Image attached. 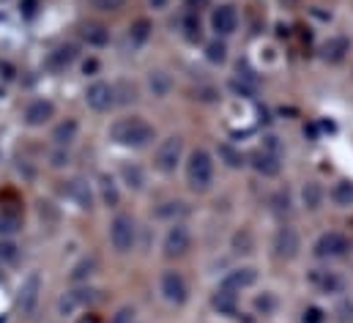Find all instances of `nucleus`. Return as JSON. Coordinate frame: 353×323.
Returning <instances> with one entry per match:
<instances>
[{"label":"nucleus","mask_w":353,"mask_h":323,"mask_svg":"<svg viewBox=\"0 0 353 323\" xmlns=\"http://www.w3.org/2000/svg\"><path fill=\"white\" fill-rule=\"evenodd\" d=\"M110 140L121 148H132V151H140V148H148L154 140H157V129L143 118V115H123L118 121H112L110 126Z\"/></svg>","instance_id":"obj_1"},{"label":"nucleus","mask_w":353,"mask_h":323,"mask_svg":"<svg viewBox=\"0 0 353 323\" xmlns=\"http://www.w3.org/2000/svg\"><path fill=\"white\" fill-rule=\"evenodd\" d=\"M183 173H186V184L192 192H208L214 184V173H216V162L211 157V151H205V148L189 151Z\"/></svg>","instance_id":"obj_2"},{"label":"nucleus","mask_w":353,"mask_h":323,"mask_svg":"<svg viewBox=\"0 0 353 323\" xmlns=\"http://www.w3.org/2000/svg\"><path fill=\"white\" fill-rule=\"evenodd\" d=\"M110 244L118 255H126L137 244V222L129 214H115L110 222Z\"/></svg>","instance_id":"obj_3"},{"label":"nucleus","mask_w":353,"mask_h":323,"mask_svg":"<svg viewBox=\"0 0 353 323\" xmlns=\"http://www.w3.org/2000/svg\"><path fill=\"white\" fill-rule=\"evenodd\" d=\"M181 162H183V137H181V135L165 137V140L157 146V151H154V167H157L162 175H173Z\"/></svg>","instance_id":"obj_4"},{"label":"nucleus","mask_w":353,"mask_h":323,"mask_svg":"<svg viewBox=\"0 0 353 323\" xmlns=\"http://www.w3.org/2000/svg\"><path fill=\"white\" fill-rule=\"evenodd\" d=\"M348 252H351V239L340 231H326L312 244V255L318 260H337V257H345Z\"/></svg>","instance_id":"obj_5"},{"label":"nucleus","mask_w":353,"mask_h":323,"mask_svg":"<svg viewBox=\"0 0 353 323\" xmlns=\"http://www.w3.org/2000/svg\"><path fill=\"white\" fill-rule=\"evenodd\" d=\"M159 293H162V299H165L168 304L183 307V304L189 302V282H186V277H183L181 271L165 268L162 277H159Z\"/></svg>","instance_id":"obj_6"},{"label":"nucleus","mask_w":353,"mask_h":323,"mask_svg":"<svg viewBox=\"0 0 353 323\" xmlns=\"http://www.w3.org/2000/svg\"><path fill=\"white\" fill-rule=\"evenodd\" d=\"M96 299H99V291L90 288V285H85V288H72V291L61 293V299H58V315H63V318L77 315V313L88 310Z\"/></svg>","instance_id":"obj_7"},{"label":"nucleus","mask_w":353,"mask_h":323,"mask_svg":"<svg viewBox=\"0 0 353 323\" xmlns=\"http://www.w3.org/2000/svg\"><path fill=\"white\" fill-rule=\"evenodd\" d=\"M192 249V231L183 222H173L162 239V255L168 260H178Z\"/></svg>","instance_id":"obj_8"},{"label":"nucleus","mask_w":353,"mask_h":323,"mask_svg":"<svg viewBox=\"0 0 353 323\" xmlns=\"http://www.w3.org/2000/svg\"><path fill=\"white\" fill-rule=\"evenodd\" d=\"M208 25H211L216 39H228V36H233L239 30V11L230 3H219V6L211 8Z\"/></svg>","instance_id":"obj_9"},{"label":"nucleus","mask_w":353,"mask_h":323,"mask_svg":"<svg viewBox=\"0 0 353 323\" xmlns=\"http://www.w3.org/2000/svg\"><path fill=\"white\" fill-rule=\"evenodd\" d=\"M85 104H88L93 112H107L118 104V96H115V85L107 80H96L88 85L85 90Z\"/></svg>","instance_id":"obj_10"},{"label":"nucleus","mask_w":353,"mask_h":323,"mask_svg":"<svg viewBox=\"0 0 353 323\" xmlns=\"http://www.w3.org/2000/svg\"><path fill=\"white\" fill-rule=\"evenodd\" d=\"M307 282H310L318 293H323V296H337V293L345 291V280H343L337 271H332V268H312V271L307 274Z\"/></svg>","instance_id":"obj_11"},{"label":"nucleus","mask_w":353,"mask_h":323,"mask_svg":"<svg viewBox=\"0 0 353 323\" xmlns=\"http://www.w3.org/2000/svg\"><path fill=\"white\" fill-rule=\"evenodd\" d=\"M271 249H274V257H279V260H293V257L299 255V249H301L299 231H296V228H290V225L279 228V231L274 233Z\"/></svg>","instance_id":"obj_12"},{"label":"nucleus","mask_w":353,"mask_h":323,"mask_svg":"<svg viewBox=\"0 0 353 323\" xmlns=\"http://www.w3.org/2000/svg\"><path fill=\"white\" fill-rule=\"evenodd\" d=\"M39 293H41V277H39V271H30V274L25 277L19 293H17V307H19L22 315H30V313L36 310Z\"/></svg>","instance_id":"obj_13"},{"label":"nucleus","mask_w":353,"mask_h":323,"mask_svg":"<svg viewBox=\"0 0 353 323\" xmlns=\"http://www.w3.org/2000/svg\"><path fill=\"white\" fill-rule=\"evenodd\" d=\"M52 118H55V104L50 99H33V101H28V107L22 112V121L30 129H39V126L50 124Z\"/></svg>","instance_id":"obj_14"},{"label":"nucleus","mask_w":353,"mask_h":323,"mask_svg":"<svg viewBox=\"0 0 353 323\" xmlns=\"http://www.w3.org/2000/svg\"><path fill=\"white\" fill-rule=\"evenodd\" d=\"M348 52H351V39L343 36V33H334V36H329V39L321 44V61H326V63H332V66L343 63V61L348 58Z\"/></svg>","instance_id":"obj_15"},{"label":"nucleus","mask_w":353,"mask_h":323,"mask_svg":"<svg viewBox=\"0 0 353 323\" xmlns=\"http://www.w3.org/2000/svg\"><path fill=\"white\" fill-rule=\"evenodd\" d=\"M77 58H80V47L72 44V41H66V44H58L52 52H47L44 66H47L50 72H66Z\"/></svg>","instance_id":"obj_16"},{"label":"nucleus","mask_w":353,"mask_h":323,"mask_svg":"<svg viewBox=\"0 0 353 323\" xmlns=\"http://www.w3.org/2000/svg\"><path fill=\"white\" fill-rule=\"evenodd\" d=\"M258 282V268H252V266H236V268H230L225 277H222V282H219V288H228V291H247V288H252Z\"/></svg>","instance_id":"obj_17"},{"label":"nucleus","mask_w":353,"mask_h":323,"mask_svg":"<svg viewBox=\"0 0 353 323\" xmlns=\"http://www.w3.org/2000/svg\"><path fill=\"white\" fill-rule=\"evenodd\" d=\"M247 164H250L258 175L274 178V175H279V170H282V157H274V154H268L263 148H258V151H252V154L247 157Z\"/></svg>","instance_id":"obj_18"},{"label":"nucleus","mask_w":353,"mask_h":323,"mask_svg":"<svg viewBox=\"0 0 353 323\" xmlns=\"http://www.w3.org/2000/svg\"><path fill=\"white\" fill-rule=\"evenodd\" d=\"M211 310L222 318H236L239 313V293L236 291H228V288H216L214 296H211Z\"/></svg>","instance_id":"obj_19"},{"label":"nucleus","mask_w":353,"mask_h":323,"mask_svg":"<svg viewBox=\"0 0 353 323\" xmlns=\"http://www.w3.org/2000/svg\"><path fill=\"white\" fill-rule=\"evenodd\" d=\"M151 36H154V25H151V19L140 17V19H134V22L129 25L126 41H129V47H132V50H140V47H145V44H148V39H151Z\"/></svg>","instance_id":"obj_20"},{"label":"nucleus","mask_w":353,"mask_h":323,"mask_svg":"<svg viewBox=\"0 0 353 323\" xmlns=\"http://www.w3.org/2000/svg\"><path fill=\"white\" fill-rule=\"evenodd\" d=\"M77 135H80V124H77L74 118H63V121L52 129V143H55L58 148H69V146L77 140Z\"/></svg>","instance_id":"obj_21"},{"label":"nucleus","mask_w":353,"mask_h":323,"mask_svg":"<svg viewBox=\"0 0 353 323\" xmlns=\"http://www.w3.org/2000/svg\"><path fill=\"white\" fill-rule=\"evenodd\" d=\"M80 39L88 44V47H107L110 44V28L101 25V22H85L80 28Z\"/></svg>","instance_id":"obj_22"},{"label":"nucleus","mask_w":353,"mask_h":323,"mask_svg":"<svg viewBox=\"0 0 353 323\" xmlns=\"http://www.w3.org/2000/svg\"><path fill=\"white\" fill-rule=\"evenodd\" d=\"M145 85H148L151 96L165 99V96H170V90H173V77H170L165 69H151L148 77H145Z\"/></svg>","instance_id":"obj_23"},{"label":"nucleus","mask_w":353,"mask_h":323,"mask_svg":"<svg viewBox=\"0 0 353 323\" xmlns=\"http://www.w3.org/2000/svg\"><path fill=\"white\" fill-rule=\"evenodd\" d=\"M66 192H69V197H72L80 208H93V192H90L85 178H72L69 186H66Z\"/></svg>","instance_id":"obj_24"},{"label":"nucleus","mask_w":353,"mask_h":323,"mask_svg":"<svg viewBox=\"0 0 353 323\" xmlns=\"http://www.w3.org/2000/svg\"><path fill=\"white\" fill-rule=\"evenodd\" d=\"M186 203H181V200H165V203H159L157 208H154V217L157 219H165V222H181V217H186Z\"/></svg>","instance_id":"obj_25"},{"label":"nucleus","mask_w":353,"mask_h":323,"mask_svg":"<svg viewBox=\"0 0 353 323\" xmlns=\"http://www.w3.org/2000/svg\"><path fill=\"white\" fill-rule=\"evenodd\" d=\"M329 197H332L334 206H340V208H351L353 206V181L351 178H340L337 184H332Z\"/></svg>","instance_id":"obj_26"},{"label":"nucleus","mask_w":353,"mask_h":323,"mask_svg":"<svg viewBox=\"0 0 353 323\" xmlns=\"http://www.w3.org/2000/svg\"><path fill=\"white\" fill-rule=\"evenodd\" d=\"M121 181H123L129 189H134V192L145 189V173H143V167L134 164V162H123V164H121Z\"/></svg>","instance_id":"obj_27"},{"label":"nucleus","mask_w":353,"mask_h":323,"mask_svg":"<svg viewBox=\"0 0 353 323\" xmlns=\"http://www.w3.org/2000/svg\"><path fill=\"white\" fill-rule=\"evenodd\" d=\"M181 33H183V39L192 41V44H197V41L203 39V22H200V17H197L194 11H186V14L181 17Z\"/></svg>","instance_id":"obj_28"},{"label":"nucleus","mask_w":353,"mask_h":323,"mask_svg":"<svg viewBox=\"0 0 353 323\" xmlns=\"http://www.w3.org/2000/svg\"><path fill=\"white\" fill-rule=\"evenodd\" d=\"M323 197H326V192H323V186H321L318 181H307V184L301 186V203H304V208L318 211L321 203H323Z\"/></svg>","instance_id":"obj_29"},{"label":"nucleus","mask_w":353,"mask_h":323,"mask_svg":"<svg viewBox=\"0 0 353 323\" xmlns=\"http://www.w3.org/2000/svg\"><path fill=\"white\" fill-rule=\"evenodd\" d=\"M93 271H96V257H93V255H85V257H80V260L72 266V271H69V280H72L74 285H80V282H88L90 277H93Z\"/></svg>","instance_id":"obj_30"},{"label":"nucleus","mask_w":353,"mask_h":323,"mask_svg":"<svg viewBox=\"0 0 353 323\" xmlns=\"http://www.w3.org/2000/svg\"><path fill=\"white\" fill-rule=\"evenodd\" d=\"M22 231V214L19 211H0V239H11Z\"/></svg>","instance_id":"obj_31"},{"label":"nucleus","mask_w":353,"mask_h":323,"mask_svg":"<svg viewBox=\"0 0 353 323\" xmlns=\"http://www.w3.org/2000/svg\"><path fill=\"white\" fill-rule=\"evenodd\" d=\"M99 192H101V200H104V206H110V208H115V206L121 203V195H118V186H115V181H112L110 175H101V178H99Z\"/></svg>","instance_id":"obj_32"},{"label":"nucleus","mask_w":353,"mask_h":323,"mask_svg":"<svg viewBox=\"0 0 353 323\" xmlns=\"http://www.w3.org/2000/svg\"><path fill=\"white\" fill-rule=\"evenodd\" d=\"M219 159L225 162L230 170H241V167L247 164V157H244L239 148H233L230 143H222V146H219Z\"/></svg>","instance_id":"obj_33"},{"label":"nucleus","mask_w":353,"mask_h":323,"mask_svg":"<svg viewBox=\"0 0 353 323\" xmlns=\"http://www.w3.org/2000/svg\"><path fill=\"white\" fill-rule=\"evenodd\" d=\"M205 61L208 63H225L228 61V44H225V39H211L208 44H205Z\"/></svg>","instance_id":"obj_34"},{"label":"nucleus","mask_w":353,"mask_h":323,"mask_svg":"<svg viewBox=\"0 0 353 323\" xmlns=\"http://www.w3.org/2000/svg\"><path fill=\"white\" fill-rule=\"evenodd\" d=\"M19 260H22L19 244H14L11 239H0V263L3 266H17Z\"/></svg>","instance_id":"obj_35"},{"label":"nucleus","mask_w":353,"mask_h":323,"mask_svg":"<svg viewBox=\"0 0 353 323\" xmlns=\"http://www.w3.org/2000/svg\"><path fill=\"white\" fill-rule=\"evenodd\" d=\"M252 307H255V313H258V315H271V313L276 310V296H274L271 291H263V293H258V296H255Z\"/></svg>","instance_id":"obj_36"},{"label":"nucleus","mask_w":353,"mask_h":323,"mask_svg":"<svg viewBox=\"0 0 353 323\" xmlns=\"http://www.w3.org/2000/svg\"><path fill=\"white\" fill-rule=\"evenodd\" d=\"M228 85H230V90H233L236 96H244V99H255V93H258V85L244 80V77H233Z\"/></svg>","instance_id":"obj_37"},{"label":"nucleus","mask_w":353,"mask_h":323,"mask_svg":"<svg viewBox=\"0 0 353 323\" xmlns=\"http://www.w3.org/2000/svg\"><path fill=\"white\" fill-rule=\"evenodd\" d=\"M301 323H326V313H323V307H318V304L304 307V313H301Z\"/></svg>","instance_id":"obj_38"},{"label":"nucleus","mask_w":353,"mask_h":323,"mask_svg":"<svg viewBox=\"0 0 353 323\" xmlns=\"http://www.w3.org/2000/svg\"><path fill=\"white\" fill-rule=\"evenodd\" d=\"M90 6L96 11H118V8L126 6V0H90Z\"/></svg>","instance_id":"obj_39"},{"label":"nucleus","mask_w":353,"mask_h":323,"mask_svg":"<svg viewBox=\"0 0 353 323\" xmlns=\"http://www.w3.org/2000/svg\"><path fill=\"white\" fill-rule=\"evenodd\" d=\"M261 148L268 151V154H274V157H282V143H279V137H276V135H265Z\"/></svg>","instance_id":"obj_40"},{"label":"nucleus","mask_w":353,"mask_h":323,"mask_svg":"<svg viewBox=\"0 0 353 323\" xmlns=\"http://www.w3.org/2000/svg\"><path fill=\"white\" fill-rule=\"evenodd\" d=\"M110 323H134V307H121V310L110 318Z\"/></svg>","instance_id":"obj_41"},{"label":"nucleus","mask_w":353,"mask_h":323,"mask_svg":"<svg viewBox=\"0 0 353 323\" xmlns=\"http://www.w3.org/2000/svg\"><path fill=\"white\" fill-rule=\"evenodd\" d=\"M19 11H22V17H36L39 0H19Z\"/></svg>","instance_id":"obj_42"},{"label":"nucleus","mask_w":353,"mask_h":323,"mask_svg":"<svg viewBox=\"0 0 353 323\" xmlns=\"http://www.w3.org/2000/svg\"><path fill=\"white\" fill-rule=\"evenodd\" d=\"M183 3H186V11H194V14H200L203 8L211 6V0H183Z\"/></svg>","instance_id":"obj_43"},{"label":"nucleus","mask_w":353,"mask_h":323,"mask_svg":"<svg viewBox=\"0 0 353 323\" xmlns=\"http://www.w3.org/2000/svg\"><path fill=\"white\" fill-rule=\"evenodd\" d=\"M77 323H101V318H99L96 313H88V310H85L83 315H77Z\"/></svg>","instance_id":"obj_44"},{"label":"nucleus","mask_w":353,"mask_h":323,"mask_svg":"<svg viewBox=\"0 0 353 323\" xmlns=\"http://www.w3.org/2000/svg\"><path fill=\"white\" fill-rule=\"evenodd\" d=\"M148 3H151V8H154V11H162V8H168V3H170V0H148Z\"/></svg>","instance_id":"obj_45"},{"label":"nucleus","mask_w":353,"mask_h":323,"mask_svg":"<svg viewBox=\"0 0 353 323\" xmlns=\"http://www.w3.org/2000/svg\"><path fill=\"white\" fill-rule=\"evenodd\" d=\"M96 69H99V61H85V66H83V72H85V75L96 72Z\"/></svg>","instance_id":"obj_46"},{"label":"nucleus","mask_w":353,"mask_h":323,"mask_svg":"<svg viewBox=\"0 0 353 323\" xmlns=\"http://www.w3.org/2000/svg\"><path fill=\"white\" fill-rule=\"evenodd\" d=\"M0 282H3V263H0Z\"/></svg>","instance_id":"obj_47"}]
</instances>
